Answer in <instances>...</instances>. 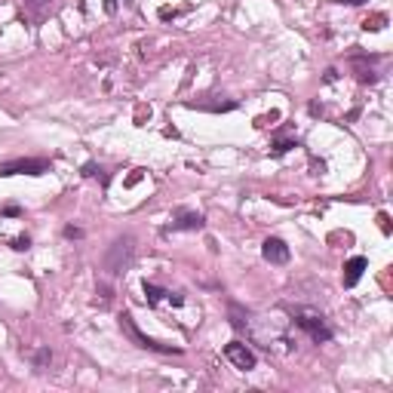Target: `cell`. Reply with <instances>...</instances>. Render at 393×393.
<instances>
[{
    "instance_id": "cell-9",
    "label": "cell",
    "mask_w": 393,
    "mask_h": 393,
    "mask_svg": "<svg viewBox=\"0 0 393 393\" xmlns=\"http://www.w3.org/2000/svg\"><path fill=\"white\" fill-rule=\"evenodd\" d=\"M50 4H53V0H25V16L31 22H40L50 13Z\"/></svg>"
},
{
    "instance_id": "cell-19",
    "label": "cell",
    "mask_w": 393,
    "mask_h": 393,
    "mask_svg": "<svg viewBox=\"0 0 393 393\" xmlns=\"http://www.w3.org/2000/svg\"><path fill=\"white\" fill-rule=\"evenodd\" d=\"M83 175H95V163H86V166H83Z\"/></svg>"
},
{
    "instance_id": "cell-11",
    "label": "cell",
    "mask_w": 393,
    "mask_h": 393,
    "mask_svg": "<svg viewBox=\"0 0 393 393\" xmlns=\"http://www.w3.org/2000/svg\"><path fill=\"white\" fill-rule=\"evenodd\" d=\"M50 360H53L50 347H40V350L34 353V366H37V369H46V366H50Z\"/></svg>"
},
{
    "instance_id": "cell-5",
    "label": "cell",
    "mask_w": 393,
    "mask_h": 393,
    "mask_svg": "<svg viewBox=\"0 0 393 393\" xmlns=\"http://www.w3.org/2000/svg\"><path fill=\"white\" fill-rule=\"evenodd\" d=\"M224 357L237 366V369H243V372H249V369H255V353L246 347V344H240V341H230L227 347H224Z\"/></svg>"
},
{
    "instance_id": "cell-3",
    "label": "cell",
    "mask_w": 393,
    "mask_h": 393,
    "mask_svg": "<svg viewBox=\"0 0 393 393\" xmlns=\"http://www.w3.org/2000/svg\"><path fill=\"white\" fill-rule=\"evenodd\" d=\"M120 329L138 344V347H148V350H157V353H178V347H166V344H160V341H154V338H148V335H141L138 332V326L132 323V317L129 313H120Z\"/></svg>"
},
{
    "instance_id": "cell-17",
    "label": "cell",
    "mask_w": 393,
    "mask_h": 393,
    "mask_svg": "<svg viewBox=\"0 0 393 393\" xmlns=\"http://www.w3.org/2000/svg\"><path fill=\"white\" fill-rule=\"evenodd\" d=\"M335 4H347V7H363L366 0H335Z\"/></svg>"
},
{
    "instance_id": "cell-2",
    "label": "cell",
    "mask_w": 393,
    "mask_h": 393,
    "mask_svg": "<svg viewBox=\"0 0 393 393\" xmlns=\"http://www.w3.org/2000/svg\"><path fill=\"white\" fill-rule=\"evenodd\" d=\"M129 258H132V237H120L105 255V270L108 273H120Z\"/></svg>"
},
{
    "instance_id": "cell-12",
    "label": "cell",
    "mask_w": 393,
    "mask_h": 393,
    "mask_svg": "<svg viewBox=\"0 0 393 393\" xmlns=\"http://www.w3.org/2000/svg\"><path fill=\"white\" fill-rule=\"evenodd\" d=\"M384 22H387V16H384V13H378V16L366 19V22H363V28H366V31H381V28H384Z\"/></svg>"
},
{
    "instance_id": "cell-18",
    "label": "cell",
    "mask_w": 393,
    "mask_h": 393,
    "mask_svg": "<svg viewBox=\"0 0 393 393\" xmlns=\"http://www.w3.org/2000/svg\"><path fill=\"white\" fill-rule=\"evenodd\" d=\"M141 172H144V169H135V172H132V175H129V178H126V184H135V181H138V178H141Z\"/></svg>"
},
{
    "instance_id": "cell-13",
    "label": "cell",
    "mask_w": 393,
    "mask_h": 393,
    "mask_svg": "<svg viewBox=\"0 0 393 393\" xmlns=\"http://www.w3.org/2000/svg\"><path fill=\"white\" fill-rule=\"evenodd\" d=\"M292 148H298V141H286V138L283 141H273V154H277V157L286 154V151H292Z\"/></svg>"
},
{
    "instance_id": "cell-4",
    "label": "cell",
    "mask_w": 393,
    "mask_h": 393,
    "mask_svg": "<svg viewBox=\"0 0 393 393\" xmlns=\"http://www.w3.org/2000/svg\"><path fill=\"white\" fill-rule=\"evenodd\" d=\"M313 341L317 344H323V341H332V329L326 326V320L323 317H317V313H298V320H295Z\"/></svg>"
},
{
    "instance_id": "cell-14",
    "label": "cell",
    "mask_w": 393,
    "mask_h": 393,
    "mask_svg": "<svg viewBox=\"0 0 393 393\" xmlns=\"http://www.w3.org/2000/svg\"><path fill=\"white\" fill-rule=\"evenodd\" d=\"M28 246H31V240H28V237H19V240H13V249H19V252H25Z\"/></svg>"
},
{
    "instance_id": "cell-10",
    "label": "cell",
    "mask_w": 393,
    "mask_h": 393,
    "mask_svg": "<svg viewBox=\"0 0 393 393\" xmlns=\"http://www.w3.org/2000/svg\"><path fill=\"white\" fill-rule=\"evenodd\" d=\"M144 295H148V304H151V307H157V304L163 301V295H166V292H163V289H157L154 283H144Z\"/></svg>"
},
{
    "instance_id": "cell-8",
    "label": "cell",
    "mask_w": 393,
    "mask_h": 393,
    "mask_svg": "<svg viewBox=\"0 0 393 393\" xmlns=\"http://www.w3.org/2000/svg\"><path fill=\"white\" fill-rule=\"evenodd\" d=\"M175 230H200L203 227V215L200 212H178V218L172 221Z\"/></svg>"
},
{
    "instance_id": "cell-1",
    "label": "cell",
    "mask_w": 393,
    "mask_h": 393,
    "mask_svg": "<svg viewBox=\"0 0 393 393\" xmlns=\"http://www.w3.org/2000/svg\"><path fill=\"white\" fill-rule=\"evenodd\" d=\"M50 172V160L40 157H19V160L0 163V175H43Z\"/></svg>"
},
{
    "instance_id": "cell-20",
    "label": "cell",
    "mask_w": 393,
    "mask_h": 393,
    "mask_svg": "<svg viewBox=\"0 0 393 393\" xmlns=\"http://www.w3.org/2000/svg\"><path fill=\"white\" fill-rule=\"evenodd\" d=\"M4 212H7V215H22V209H19V206H7Z\"/></svg>"
},
{
    "instance_id": "cell-7",
    "label": "cell",
    "mask_w": 393,
    "mask_h": 393,
    "mask_svg": "<svg viewBox=\"0 0 393 393\" xmlns=\"http://www.w3.org/2000/svg\"><path fill=\"white\" fill-rule=\"evenodd\" d=\"M369 267V261L363 258V255H357V258H350L347 264H344V286L347 289H353L360 283V277H363V270Z\"/></svg>"
},
{
    "instance_id": "cell-15",
    "label": "cell",
    "mask_w": 393,
    "mask_h": 393,
    "mask_svg": "<svg viewBox=\"0 0 393 393\" xmlns=\"http://www.w3.org/2000/svg\"><path fill=\"white\" fill-rule=\"evenodd\" d=\"M65 237H71V240H80V237H83V230H80V227H65Z\"/></svg>"
},
{
    "instance_id": "cell-16",
    "label": "cell",
    "mask_w": 393,
    "mask_h": 393,
    "mask_svg": "<svg viewBox=\"0 0 393 393\" xmlns=\"http://www.w3.org/2000/svg\"><path fill=\"white\" fill-rule=\"evenodd\" d=\"M378 224H381V230H384V233H390V218H387V212H381V215H378Z\"/></svg>"
},
{
    "instance_id": "cell-6",
    "label": "cell",
    "mask_w": 393,
    "mask_h": 393,
    "mask_svg": "<svg viewBox=\"0 0 393 393\" xmlns=\"http://www.w3.org/2000/svg\"><path fill=\"white\" fill-rule=\"evenodd\" d=\"M261 255H264V261H270V264H286V261H289V246H286L283 240H277V237H267L264 246H261Z\"/></svg>"
}]
</instances>
